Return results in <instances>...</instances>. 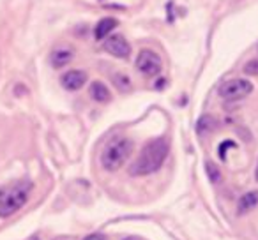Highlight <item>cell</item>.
Segmentation results:
<instances>
[{
  "label": "cell",
  "instance_id": "cell-1",
  "mask_svg": "<svg viewBox=\"0 0 258 240\" xmlns=\"http://www.w3.org/2000/svg\"><path fill=\"white\" fill-rule=\"evenodd\" d=\"M166 155H168V141H166L165 138L151 140L142 148L137 161L129 166V173L135 177L151 175V173L158 172V170L161 168Z\"/></svg>",
  "mask_w": 258,
  "mask_h": 240
},
{
  "label": "cell",
  "instance_id": "cell-2",
  "mask_svg": "<svg viewBox=\"0 0 258 240\" xmlns=\"http://www.w3.org/2000/svg\"><path fill=\"white\" fill-rule=\"evenodd\" d=\"M32 191L30 180H16L0 187V217H9L27 203Z\"/></svg>",
  "mask_w": 258,
  "mask_h": 240
},
{
  "label": "cell",
  "instance_id": "cell-3",
  "mask_svg": "<svg viewBox=\"0 0 258 240\" xmlns=\"http://www.w3.org/2000/svg\"><path fill=\"white\" fill-rule=\"evenodd\" d=\"M133 152V141L125 136H117L104 147L101 154V165L106 172H117L124 166Z\"/></svg>",
  "mask_w": 258,
  "mask_h": 240
},
{
  "label": "cell",
  "instance_id": "cell-4",
  "mask_svg": "<svg viewBox=\"0 0 258 240\" xmlns=\"http://www.w3.org/2000/svg\"><path fill=\"white\" fill-rule=\"evenodd\" d=\"M253 92V85L251 82L242 78H235V79H228L219 87V96L225 101H239L244 99L246 96Z\"/></svg>",
  "mask_w": 258,
  "mask_h": 240
},
{
  "label": "cell",
  "instance_id": "cell-5",
  "mask_svg": "<svg viewBox=\"0 0 258 240\" xmlns=\"http://www.w3.org/2000/svg\"><path fill=\"white\" fill-rule=\"evenodd\" d=\"M137 69L142 72L144 76H158L163 69V62L161 57L156 53L154 50H140L137 57Z\"/></svg>",
  "mask_w": 258,
  "mask_h": 240
},
{
  "label": "cell",
  "instance_id": "cell-6",
  "mask_svg": "<svg viewBox=\"0 0 258 240\" xmlns=\"http://www.w3.org/2000/svg\"><path fill=\"white\" fill-rule=\"evenodd\" d=\"M104 50L110 55H113V57L124 60V58H129V55H131V44L124 39V36L115 34V36H110L104 41Z\"/></svg>",
  "mask_w": 258,
  "mask_h": 240
},
{
  "label": "cell",
  "instance_id": "cell-7",
  "mask_svg": "<svg viewBox=\"0 0 258 240\" xmlns=\"http://www.w3.org/2000/svg\"><path fill=\"white\" fill-rule=\"evenodd\" d=\"M85 82H87V72L78 71V69L68 71L60 78V83L66 90H80L83 85H85Z\"/></svg>",
  "mask_w": 258,
  "mask_h": 240
},
{
  "label": "cell",
  "instance_id": "cell-8",
  "mask_svg": "<svg viewBox=\"0 0 258 240\" xmlns=\"http://www.w3.org/2000/svg\"><path fill=\"white\" fill-rule=\"evenodd\" d=\"M258 205V191H249V193L242 194L237 203V214L239 215H244L247 212H251L254 207Z\"/></svg>",
  "mask_w": 258,
  "mask_h": 240
},
{
  "label": "cell",
  "instance_id": "cell-9",
  "mask_svg": "<svg viewBox=\"0 0 258 240\" xmlns=\"http://www.w3.org/2000/svg\"><path fill=\"white\" fill-rule=\"evenodd\" d=\"M118 25V22L115 18H103L97 22L96 29H94V37L96 41H103L108 37V34H111V30Z\"/></svg>",
  "mask_w": 258,
  "mask_h": 240
},
{
  "label": "cell",
  "instance_id": "cell-10",
  "mask_svg": "<svg viewBox=\"0 0 258 240\" xmlns=\"http://www.w3.org/2000/svg\"><path fill=\"white\" fill-rule=\"evenodd\" d=\"M71 60H73V51L68 50V48H58V50H55L50 57V62L55 69L66 67Z\"/></svg>",
  "mask_w": 258,
  "mask_h": 240
},
{
  "label": "cell",
  "instance_id": "cell-11",
  "mask_svg": "<svg viewBox=\"0 0 258 240\" xmlns=\"http://www.w3.org/2000/svg\"><path fill=\"white\" fill-rule=\"evenodd\" d=\"M89 94L97 103H108V101L111 99V94H110V90H108V87L101 82H94L89 89Z\"/></svg>",
  "mask_w": 258,
  "mask_h": 240
},
{
  "label": "cell",
  "instance_id": "cell-12",
  "mask_svg": "<svg viewBox=\"0 0 258 240\" xmlns=\"http://www.w3.org/2000/svg\"><path fill=\"white\" fill-rule=\"evenodd\" d=\"M216 127H218V122H216V118L211 117V115L200 117V120H198V124H197V131H198V134H202V136L212 133Z\"/></svg>",
  "mask_w": 258,
  "mask_h": 240
},
{
  "label": "cell",
  "instance_id": "cell-13",
  "mask_svg": "<svg viewBox=\"0 0 258 240\" xmlns=\"http://www.w3.org/2000/svg\"><path fill=\"white\" fill-rule=\"evenodd\" d=\"M205 170H207V175H209V179H211L212 184L221 182V172H219V168L214 165V163H212V161L205 163Z\"/></svg>",
  "mask_w": 258,
  "mask_h": 240
},
{
  "label": "cell",
  "instance_id": "cell-14",
  "mask_svg": "<svg viewBox=\"0 0 258 240\" xmlns=\"http://www.w3.org/2000/svg\"><path fill=\"white\" fill-rule=\"evenodd\" d=\"M113 82H115V85H117L118 89L122 90V92H125V90L131 89V79H129L125 74H115L113 76Z\"/></svg>",
  "mask_w": 258,
  "mask_h": 240
},
{
  "label": "cell",
  "instance_id": "cell-15",
  "mask_svg": "<svg viewBox=\"0 0 258 240\" xmlns=\"http://www.w3.org/2000/svg\"><path fill=\"white\" fill-rule=\"evenodd\" d=\"M244 72L251 76H258V58H253V60L247 62V64L244 65Z\"/></svg>",
  "mask_w": 258,
  "mask_h": 240
},
{
  "label": "cell",
  "instance_id": "cell-16",
  "mask_svg": "<svg viewBox=\"0 0 258 240\" xmlns=\"http://www.w3.org/2000/svg\"><path fill=\"white\" fill-rule=\"evenodd\" d=\"M228 148H235V143L228 140V141H223V143L219 145V157H221L223 161L226 159V150H228Z\"/></svg>",
  "mask_w": 258,
  "mask_h": 240
},
{
  "label": "cell",
  "instance_id": "cell-17",
  "mask_svg": "<svg viewBox=\"0 0 258 240\" xmlns=\"http://www.w3.org/2000/svg\"><path fill=\"white\" fill-rule=\"evenodd\" d=\"M83 240H110L106 235H103V233H92V235H87Z\"/></svg>",
  "mask_w": 258,
  "mask_h": 240
},
{
  "label": "cell",
  "instance_id": "cell-18",
  "mask_svg": "<svg viewBox=\"0 0 258 240\" xmlns=\"http://www.w3.org/2000/svg\"><path fill=\"white\" fill-rule=\"evenodd\" d=\"M124 240H145V238H140V236H127V238Z\"/></svg>",
  "mask_w": 258,
  "mask_h": 240
},
{
  "label": "cell",
  "instance_id": "cell-19",
  "mask_svg": "<svg viewBox=\"0 0 258 240\" xmlns=\"http://www.w3.org/2000/svg\"><path fill=\"white\" fill-rule=\"evenodd\" d=\"M254 179H256V182H258V165H256V172H254Z\"/></svg>",
  "mask_w": 258,
  "mask_h": 240
},
{
  "label": "cell",
  "instance_id": "cell-20",
  "mask_svg": "<svg viewBox=\"0 0 258 240\" xmlns=\"http://www.w3.org/2000/svg\"><path fill=\"white\" fill-rule=\"evenodd\" d=\"M29 240H39V236H36V235H34V236H30Z\"/></svg>",
  "mask_w": 258,
  "mask_h": 240
},
{
  "label": "cell",
  "instance_id": "cell-21",
  "mask_svg": "<svg viewBox=\"0 0 258 240\" xmlns=\"http://www.w3.org/2000/svg\"><path fill=\"white\" fill-rule=\"evenodd\" d=\"M53 240H66L64 236H57V238H53Z\"/></svg>",
  "mask_w": 258,
  "mask_h": 240
}]
</instances>
